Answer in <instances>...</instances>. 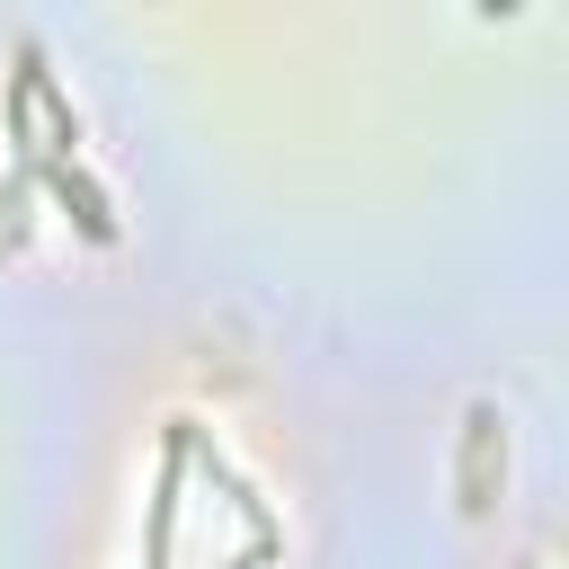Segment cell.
Wrapping results in <instances>:
<instances>
[{"mask_svg":"<svg viewBox=\"0 0 569 569\" xmlns=\"http://www.w3.org/2000/svg\"><path fill=\"white\" fill-rule=\"evenodd\" d=\"M44 187H53V196L80 213V231H89V240H107V231H116V213H107V196L80 178V160H62V151H53V160H44Z\"/></svg>","mask_w":569,"mask_h":569,"instance_id":"1","label":"cell"}]
</instances>
